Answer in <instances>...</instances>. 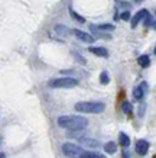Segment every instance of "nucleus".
<instances>
[{
  "label": "nucleus",
  "instance_id": "1",
  "mask_svg": "<svg viewBox=\"0 0 156 158\" xmlns=\"http://www.w3.org/2000/svg\"><path fill=\"white\" fill-rule=\"evenodd\" d=\"M58 125L68 131H82L88 126V120L82 116H59L58 118Z\"/></svg>",
  "mask_w": 156,
  "mask_h": 158
},
{
  "label": "nucleus",
  "instance_id": "2",
  "mask_svg": "<svg viewBox=\"0 0 156 158\" xmlns=\"http://www.w3.org/2000/svg\"><path fill=\"white\" fill-rule=\"evenodd\" d=\"M74 109L81 113H101L106 109V105L101 102H80L74 106Z\"/></svg>",
  "mask_w": 156,
  "mask_h": 158
},
{
  "label": "nucleus",
  "instance_id": "3",
  "mask_svg": "<svg viewBox=\"0 0 156 158\" xmlns=\"http://www.w3.org/2000/svg\"><path fill=\"white\" fill-rule=\"evenodd\" d=\"M48 84L54 89H71V87L78 86V80L72 77H64V78H54Z\"/></svg>",
  "mask_w": 156,
  "mask_h": 158
},
{
  "label": "nucleus",
  "instance_id": "4",
  "mask_svg": "<svg viewBox=\"0 0 156 158\" xmlns=\"http://www.w3.org/2000/svg\"><path fill=\"white\" fill-rule=\"evenodd\" d=\"M85 149L78 147L75 144H70V142H65V144L62 145V152L68 155V157H81L82 152H84Z\"/></svg>",
  "mask_w": 156,
  "mask_h": 158
},
{
  "label": "nucleus",
  "instance_id": "5",
  "mask_svg": "<svg viewBox=\"0 0 156 158\" xmlns=\"http://www.w3.org/2000/svg\"><path fill=\"white\" fill-rule=\"evenodd\" d=\"M72 34L75 35L77 38L80 39V41H82V42H87V44H93L95 41V38L93 36V35L87 34V32H82V31H78V29H74L72 31Z\"/></svg>",
  "mask_w": 156,
  "mask_h": 158
},
{
  "label": "nucleus",
  "instance_id": "6",
  "mask_svg": "<svg viewBox=\"0 0 156 158\" xmlns=\"http://www.w3.org/2000/svg\"><path fill=\"white\" fill-rule=\"evenodd\" d=\"M134 149H136V152L139 154V155H146L147 151H149V142L145 141V139H139L136 142Z\"/></svg>",
  "mask_w": 156,
  "mask_h": 158
},
{
  "label": "nucleus",
  "instance_id": "7",
  "mask_svg": "<svg viewBox=\"0 0 156 158\" xmlns=\"http://www.w3.org/2000/svg\"><path fill=\"white\" fill-rule=\"evenodd\" d=\"M146 90H147V84L145 81H143L140 86L134 87V90H133V96H134V99H136V100H142L143 96H145V93H146Z\"/></svg>",
  "mask_w": 156,
  "mask_h": 158
},
{
  "label": "nucleus",
  "instance_id": "8",
  "mask_svg": "<svg viewBox=\"0 0 156 158\" xmlns=\"http://www.w3.org/2000/svg\"><path fill=\"white\" fill-rule=\"evenodd\" d=\"M146 15H147V10L146 9H142L140 12H137L136 15H134V18L132 19V28H136L137 25L140 23L145 18H146Z\"/></svg>",
  "mask_w": 156,
  "mask_h": 158
},
{
  "label": "nucleus",
  "instance_id": "9",
  "mask_svg": "<svg viewBox=\"0 0 156 158\" xmlns=\"http://www.w3.org/2000/svg\"><path fill=\"white\" fill-rule=\"evenodd\" d=\"M90 52L95 54V55H98V57H103V58L109 57V51H107L106 48H101V47H91Z\"/></svg>",
  "mask_w": 156,
  "mask_h": 158
},
{
  "label": "nucleus",
  "instance_id": "10",
  "mask_svg": "<svg viewBox=\"0 0 156 158\" xmlns=\"http://www.w3.org/2000/svg\"><path fill=\"white\" fill-rule=\"evenodd\" d=\"M55 32L61 36H68L70 34H72V31L70 28H66L65 25H57L55 26Z\"/></svg>",
  "mask_w": 156,
  "mask_h": 158
},
{
  "label": "nucleus",
  "instance_id": "11",
  "mask_svg": "<svg viewBox=\"0 0 156 158\" xmlns=\"http://www.w3.org/2000/svg\"><path fill=\"white\" fill-rule=\"evenodd\" d=\"M80 142H81V144H84L85 147H90V148H98V147H100V142H98V141H95V139L81 138Z\"/></svg>",
  "mask_w": 156,
  "mask_h": 158
},
{
  "label": "nucleus",
  "instance_id": "12",
  "mask_svg": "<svg viewBox=\"0 0 156 158\" xmlns=\"http://www.w3.org/2000/svg\"><path fill=\"white\" fill-rule=\"evenodd\" d=\"M118 141H120V145L124 147V148H127L129 145H130V138H129L124 132H120V135H118Z\"/></svg>",
  "mask_w": 156,
  "mask_h": 158
},
{
  "label": "nucleus",
  "instance_id": "13",
  "mask_svg": "<svg viewBox=\"0 0 156 158\" xmlns=\"http://www.w3.org/2000/svg\"><path fill=\"white\" fill-rule=\"evenodd\" d=\"M137 62H139V65L142 68H147L150 65V60H149L147 55H140V57L137 58Z\"/></svg>",
  "mask_w": 156,
  "mask_h": 158
},
{
  "label": "nucleus",
  "instance_id": "14",
  "mask_svg": "<svg viewBox=\"0 0 156 158\" xmlns=\"http://www.w3.org/2000/svg\"><path fill=\"white\" fill-rule=\"evenodd\" d=\"M104 151H106L107 154H114L116 151H117V145H116V142H113V141L107 142V144L104 145Z\"/></svg>",
  "mask_w": 156,
  "mask_h": 158
},
{
  "label": "nucleus",
  "instance_id": "15",
  "mask_svg": "<svg viewBox=\"0 0 156 158\" xmlns=\"http://www.w3.org/2000/svg\"><path fill=\"white\" fill-rule=\"evenodd\" d=\"M81 157L82 158H103V155L97 152H91V151H84Z\"/></svg>",
  "mask_w": 156,
  "mask_h": 158
},
{
  "label": "nucleus",
  "instance_id": "16",
  "mask_svg": "<svg viewBox=\"0 0 156 158\" xmlns=\"http://www.w3.org/2000/svg\"><path fill=\"white\" fill-rule=\"evenodd\" d=\"M122 109H123V112L126 113V115H132L133 112V106L129 103V102H124L123 105H122Z\"/></svg>",
  "mask_w": 156,
  "mask_h": 158
},
{
  "label": "nucleus",
  "instance_id": "17",
  "mask_svg": "<svg viewBox=\"0 0 156 158\" xmlns=\"http://www.w3.org/2000/svg\"><path fill=\"white\" fill-rule=\"evenodd\" d=\"M109 81H110L109 74H107L106 71H103L101 74H100V83H101V84H109Z\"/></svg>",
  "mask_w": 156,
  "mask_h": 158
},
{
  "label": "nucleus",
  "instance_id": "18",
  "mask_svg": "<svg viewBox=\"0 0 156 158\" xmlns=\"http://www.w3.org/2000/svg\"><path fill=\"white\" fill-rule=\"evenodd\" d=\"M70 13H71V16H72V18H74V19H75V20H78L80 23H85V19H84V18H82V16H80V15H78V13H75V12H74V10H72V9H70Z\"/></svg>",
  "mask_w": 156,
  "mask_h": 158
},
{
  "label": "nucleus",
  "instance_id": "19",
  "mask_svg": "<svg viewBox=\"0 0 156 158\" xmlns=\"http://www.w3.org/2000/svg\"><path fill=\"white\" fill-rule=\"evenodd\" d=\"M98 29H103V31H114V25L104 23V25H100Z\"/></svg>",
  "mask_w": 156,
  "mask_h": 158
},
{
  "label": "nucleus",
  "instance_id": "20",
  "mask_svg": "<svg viewBox=\"0 0 156 158\" xmlns=\"http://www.w3.org/2000/svg\"><path fill=\"white\" fill-rule=\"evenodd\" d=\"M122 19H123V20H129V19H130V12H123V13H122Z\"/></svg>",
  "mask_w": 156,
  "mask_h": 158
},
{
  "label": "nucleus",
  "instance_id": "21",
  "mask_svg": "<svg viewBox=\"0 0 156 158\" xmlns=\"http://www.w3.org/2000/svg\"><path fill=\"white\" fill-rule=\"evenodd\" d=\"M74 55H75V60H77V61H80L81 64H85V62H87L84 60V57H81V55H78V54H74Z\"/></svg>",
  "mask_w": 156,
  "mask_h": 158
},
{
  "label": "nucleus",
  "instance_id": "22",
  "mask_svg": "<svg viewBox=\"0 0 156 158\" xmlns=\"http://www.w3.org/2000/svg\"><path fill=\"white\" fill-rule=\"evenodd\" d=\"M145 25H146V26H150V25H152V20H150V16H149V13H147L146 18H145Z\"/></svg>",
  "mask_w": 156,
  "mask_h": 158
},
{
  "label": "nucleus",
  "instance_id": "23",
  "mask_svg": "<svg viewBox=\"0 0 156 158\" xmlns=\"http://www.w3.org/2000/svg\"><path fill=\"white\" fill-rule=\"evenodd\" d=\"M152 28L156 29V22H152Z\"/></svg>",
  "mask_w": 156,
  "mask_h": 158
},
{
  "label": "nucleus",
  "instance_id": "24",
  "mask_svg": "<svg viewBox=\"0 0 156 158\" xmlns=\"http://www.w3.org/2000/svg\"><path fill=\"white\" fill-rule=\"evenodd\" d=\"M155 55H156V48H155Z\"/></svg>",
  "mask_w": 156,
  "mask_h": 158
}]
</instances>
